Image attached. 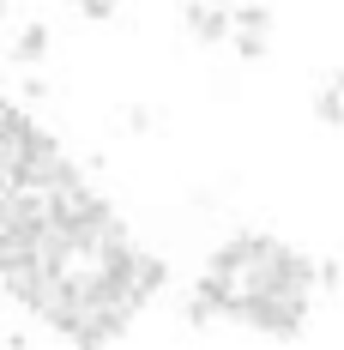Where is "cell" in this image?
I'll return each instance as SVG.
<instances>
[{
	"mask_svg": "<svg viewBox=\"0 0 344 350\" xmlns=\"http://www.w3.org/2000/svg\"><path fill=\"white\" fill-rule=\"evenodd\" d=\"M272 236H260V230H241V236H224V242L211 247V266L206 272H217V278H254L260 266H266V254H272Z\"/></svg>",
	"mask_w": 344,
	"mask_h": 350,
	"instance_id": "obj_1",
	"label": "cell"
},
{
	"mask_svg": "<svg viewBox=\"0 0 344 350\" xmlns=\"http://www.w3.org/2000/svg\"><path fill=\"white\" fill-rule=\"evenodd\" d=\"M241 326H254V332H266V338H302L308 302H290V296H248Z\"/></svg>",
	"mask_w": 344,
	"mask_h": 350,
	"instance_id": "obj_2",
	"label": "cell"
},
{
	"mask_svg": "<svg viewBox=\"0 0 344 350\" xmlns=\"http://www.w3.org/2000/svg\"><path fill=\"white\" fill-rule=\"evenodd\" d=\"M127 320H133V308H85V314L67 326V345L72 350H103L109 338L127 332Z\"/></svg>",
	"mask_w": 344,
	"mask_h": 350,
	"instance_id": "obj_3",
	"label": "cell"
},
{
	"mask_svg": "<svg viewBox=\"0 0 344 350\" xmlns=\"http://www.w3.org/2000/svg\"><path fill=\"white\" fill-rule=\"evenodd\" d=\"M181 31L194 36V42H230L236 36V12H224V6H187L181 12Z\"/></svg>",
	"mask_w": 344,
	"mask_h": 350,
	"instance_id": "obj_4",
	"label": "cell"
},
{
	"mask_svg": "<svg viewBox=\"0 0 344 350\" xmlns=\"http://www.w3.org/2000/svg\"><path fill=\"white\" fill-rule=\"evenodd\" d=\"M49 42H55V36H49V25H25V31L12 36V61H18V67H42Z\"/></svg>",
	"mask_w": 344,
	"mask_h": 350,
	"instance_id": "obj_5",
	"label": "cell"
},
{
	"mask_svg": "<svg viewBox=\"0 0 344 350\" xmlns=\"http://www.w3.org/2000/svg\"><path fill=\"white\" fill-rule=\"evenodd\" d=\"M163 278H170V266H163L157 254H145V260H139V284H133V308H145V302L163 290Z\"/></svg>",
	"mask_w": 344,
	"mask_h": 350,
	"instance_id": "obj_6",
	"label": "cell"
},
{
	"mask_svg": "<svg viewBox=\"0 0 344 350\" xmlns=\"http://www.w3.org/2000/svg\"><path fill=\"white\" fill-rule=\"evenodd\" d=\"M314 115H320L326 127H344V85H339V79L314 91Z\"/></svg>",
	"mask_w": 344,
	"mask_h": 350,
	"instance_id": "obj_7",
	"label": "cell"
},
{
	"mask_svg": "<svg viewBox=\"0 0 344 350\" xmlns=\"http://www.w3.org/2000/svg\"><path fill=\"white\" fill-rule=\"evenodd\" d=\"M272 31V6H236V36H266Z\"/></svg>",
	"mask_w": 344,
	"mask_h": 350,
	"instance_id": "obj_8",
	"label": "cell"
},
{
	"mask_svg": "<svg viewBox=\"0 0 344 350\" xmlns=\"http://www.w3.org/2000/svg\"><path fill=\"white\" fill-rule=\"evenodd\" d=\"M236 55H241V61H266L272 42H266V36H236Z\"/></svg>",
	"mask_w": 344,
	"mask_h": 350,
	"instance_id": "obj_9",
	"label": "cell"
},
{
	"mask_svg": "<svg viewBox=\"0 0 344 350\" xmlns=\"http://www.w3.org/2000/svg\"><path fill=\"white\" fill-rule=\"evenodd\" d=\"M79 18H85V25H109V18H115V6H109V0H85V6H79Z\"/></svg>",
	"mask_w": 344,
	"mask_h": 350,
	"instance_id": "obj_10",
	"label": "cell"
},
{
	"mask_svg": "<svg viewBox=\"0 0 344 350\" xmlns=\"http://www.w3.org/2000/svg\"><path fill=\"white\" fill-rule=\"evenodd\" d=\"M344 284V266L339 260H320V290H339Z\"/></svg>",
	"mask_w": 344,
	"mask_h": 350,
	"instance_id": "obj_11",
	"label": "cell"
},
{
	"mask_svg": "<svg viewBox=\"0 0 344 350\" xmlns=\"http://www.w3.org/2000/svg\"><path fill=\"white\" fill-rule=\"evenodd\" d=\"M127 127H133V133H145V127H151V109L133 103V109H127Z\"/></svg>",
	"mask_w": 344,
	"mask_h": 350,
	"instance_id": "obj_12",
	"label": "cell"
},
{
	"mask_svg": "<svg viewBox=\"0 0 344 350\" xmlns=\"http://www.w3.org/2000/svg\"><path fill=\"white\" fill-rule=\"evenodd\" d=\"M6 350H31V338H25V332H12V338H6Z\"/></svg>",
	"mask_w": 344,
	"mask_h": 350,
	"instance_id": "obj_13",
	"label": "cell"
},
{
	"mask_svg": "<svg viewBox=\"0 0 344 350\" xmlns=\"http://www.w3.org/2000/svg\"><path fill=\"white\" fill-rule=\"evenodd\" d=\"M332 79H339V85H344V55H339V72H332Z\"/></svg>",
	"mask_w": 344,
	"mask_h": 350,
	"instance_id": "obj_14",
	"label": "cell"
}]
</instances>
